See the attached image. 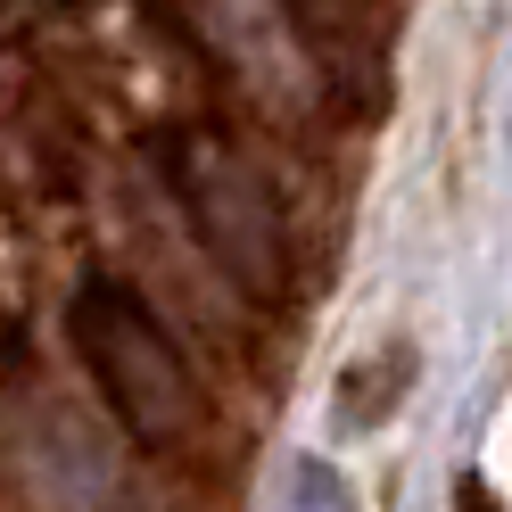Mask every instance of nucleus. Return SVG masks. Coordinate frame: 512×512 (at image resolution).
<instances>
[{
	"label": "nucleus",
	"instance_id": "obj_1",
	"mask_svg": "<svg viewBox=\"0 0 512 512\" xmlns=\"http://www.w3.org/2000/svg\"><path fill=\"white\" fill-rule=\"evenodd\" d=\"M67 331H75V356L91 364V380H100L108 413L124 422V438H141L149 455L182 446L207 422V397L190 380L182 347L166 339V323L124 281H83L75 306H67Z\"/></svg>",
	"mask_w": 512,
	"mask_h": 512
},
{
	"label": "nucleus",
	"instance_id": "obj_2",
	"mask_svg": "<svg viewBox=\"0 0 512 512\" xmlns=\"http://www.w3.org/2000/svg\"><path fill=\"white\" fill-rule=\"evenodd\" d=\"M182 199V223L199 232V248L223 265V281L248 298L281 306L290 298V215H281L273 182L248 166L232 141H207V133H174V149L157 157Z\"/></svg>",
	"mask_w": 512,
	"mask_h": 512
},
{
	"label": "nucleus",
	"instance_id": "obj_3",
	"mask_svg": "<svg viewBox=\"0 0 512 512\" xmlns=\"http://www.w3.org/2000/svg\"><path fill=\"white\" fill-rule=\"evenodd\" d=\"M405 389H413V347L389 339L372 364H347V380H339V422H347V430H380V422L397 413Z\"/></svg>",
	"mask_w": 512,
	"mask_h": 512
},
{
	"label": "nucleus",
	"instance_id": "obj_4",
	"mask_svg": "<svg viewBox=\"0 0 512 512\" xmlns=\"http://www.w3.org/2000/svg\"><path fill=\"white\" fill-rule=\"evenodd\" d=\"M281 512H356V496H347V479L323 455H298L290 463V488H281Z\"/></svg>",
	"mask_w": 512,
	"mask_h": 512
},
{
	"label": "nucleus",
	"instance_id": "obj_5",
	"mask_svg": "<svg viewBox=\"0 0 512 512\" xmlns=\"http://www.w3.org/2000/svg\"><path fill=\"white\" fill-rule=\"evenodd\" d=\"M455 512H504V504H496V488H488L479 471H463V479H455Z\"/></svg>",
	"mask_w": 512,
	"mask_h": 512
}]
</instances>
